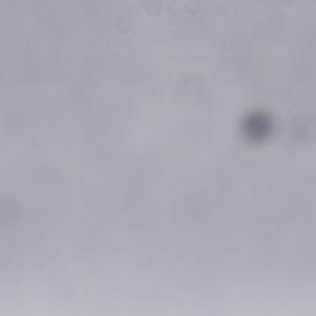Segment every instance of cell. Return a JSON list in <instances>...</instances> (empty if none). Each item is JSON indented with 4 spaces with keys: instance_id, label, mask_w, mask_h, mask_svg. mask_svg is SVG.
Segmentation results:
<instances>
[{
    "instance_id": "obj_1",
    "label": "cell",
    "mask_w": 316,
    "mask_h": 316,
    "mask_svg": "<svg viewBox=\"0 0 316 316\" xmlns=\"http://www.w3.org/2000/svg\"><path fill=\"white\" fill-rule=\"evenodd\" d=\"M144 10L152 16H157L167 11V3L161 0H147L144 3Z\"/></svg>"
}]
</instances>
